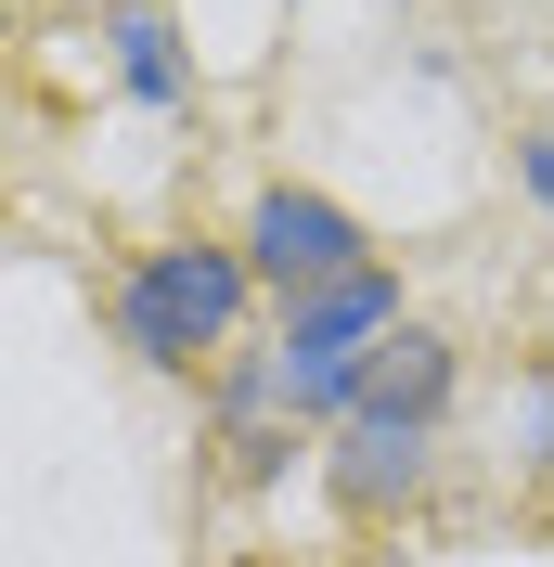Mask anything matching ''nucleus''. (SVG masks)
Masks as SVG:
<instances>
[{
    "mask_svg": "<svg viewBox=\"0 0 554 567\" xmlns=\"http://www.w3.org/2000/svg\"><path fill=\"white\" fill-rule=\"evenodd\" d=\"M284 567H297V555H284Z\"/></svg>",
    "mask_w": 554,
    "mask_h": 567,
    "instance_id": "8",
    "label": "nucleus"
},
{
    "mask_svg": "<svg viewBox=\"0 0 554 567\" xmlns=\"http://www.w3.org/2000/svg\"><path fill=\"white\" fill-rule=\"evenodd\" d=\"M516 168H529V194L554 207V130H542V142H516Z\"/></svg>",
    "mask_w": 554,
    "mask_h": 567,
    "instance_id": "7",
    "label": "nucleus"
},
{
    "mask_svg": "<svg viewBox=\"0 0 554 567\" xmlns=\"http://www.w3.org/2000/svg\"><path fill=\"white\" fill-rule=\"evenodd\" d=\"M387 336H400V271H361V284H336V297H297V310H284V349H271L284 425H348V400H361V374H375Z\"/></svg>",
    "mask_w": 554,
    "mask_h": 567,
    "instance_id": "2",
    "label": "nucleus"
},
{
    "mask_svg": "<svg viewBox=\"0 0 554 567\" xmlns=\"http://www.w3.org/2000/svg\"><path fill=\"white\" fill-rule=\"evenodd\" d=\"M425 425H387V413H348L336 425V452H322V477H336V503L348 516H387V503H413L425 491Z\"/></svg>",
    "mask_w": 554,
    "mask_h": 567,
    "instance_id": "4",
    "label": "nucleus"
},
{
    "mask_svg": "<svg viewBox=\"0 0 554 567\" xmlns=\"http://www.w3.org/2000/svg\"><path fill=\"white\" fill-rule=\"evenodd\" d=\"M245 271L271 284L284 310H297V297H336V284H361V271H387L375 258V233H361V219L336 207V194H310V181H271V194H258V207H245Z\"/></svg>",
    "mask_w": 554,
    "mask_h": 567,
    "instance_id": "3",
    "label": "nucleus"
},
{
    "mask_svg": "<svg viewBox=\"0 0 554 567\" xmlns=\"http://www.w3.org/2000/svg\"><path fill=\"white\" fill-rule=\"evenodd\" d=\"M451 388H464V361H451V336L400 322V336L375 349V374H361V400H348V413H387V425H425V439H439V425H451Z\"/></svg>",
    "mask_w": 554,
    "mask_h": 567,
    "instance_id": "5",
    "label": "nucleus"
},
{
    "mask_svg": "<svg viewBox=\"0 0 554 567\" xmlns=\"http://www.w3.org/2000/svg\"><path fill=\"white\" fill-rule=\"evenodd\" d=\"M245 297H258L245 246H207V233H168V246H142L130 271H116V349H130L142 374H207V361L233 349Z\"/></svg>",
    "mask_w": 554,
    "mask_h": 567,
    "instance_id": "1",
    "label": "nucleus"
},
{
    "mask_svg": "<svg viewBox=\"0 0 554 567\" xmlns=\"http://www.w3.org/2000/svg\"><path fill=\"white\" fill-rule=\"evenodd\" d=\"M104 52H116V91H130V104H155V116L194 104V39H181L168 0H116V13H104Z\"/></svg>",
    "mask_w": 554,
    "mask_h": 567,
    "instance_id": "6",
    "label": "nucleus"
}]
</instances>
